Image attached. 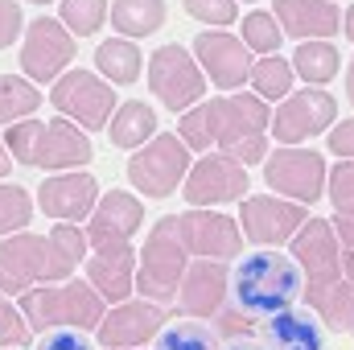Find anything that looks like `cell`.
Wrapping results in <instances>:
<instances>
[{"instance_id": "1", "label": "cell", "mask_w": 354, "mask_h": 350, "mask_svg": "<svg viewBox=\"0 0 354 350\" xmlns=\"http://www.w3.org/2000/svg\"><path fill=\"white\" fill-rule=\"evenodd\" d=\"M91 243L79 223H54L50 235L17 231L0 239V293L21 297L37 284H58L71 280L75 268L87 260Z\"/></svg>"}, {"instance_id": "2", "label": "cell", "mask_w": 354, "mask_h": 350, "mask_svg": "<svg viewBox=\"0 0 354 350\" xmlns=\"http://www.w3.org/2000/svg\"><path fill=\"white\" fill-rule=\"evenodd\" d=\"M301 293H305V276L297 260L284 252H248L231 272V305L256 322L292 309Z\"/></svg>"}, {"instance_id": "3", "label": "cell", "mask_w": 354, "mask_h": 350, "mask_svg": "<svg viewBox=\"0 0 354 350\" xmlns=\"http://www.w3.org/2000/svg\"><path fill=\"white\" fill-rule=\"evenodd\" d=\"M4 149L12 153L17 165L29 169H46V174H71L83 169L95 149H91L87 132L79 124L62 120H17L4 132Z\"/></svg>"}, {"instance_id": "4", "label": "cell", "mask_w": 354, "mask_h": 350, "mask_svg": "<svg viewBox=\"0 0 354 350\" xmlns=\"http://www.w3.org/2000/svg\"><path fill=\"white\" fill-rule=\"evenodd\" d=\"M17 309L25 313L33 334H50V330H99L107 301L91 288L87 280H58V284H41L17 297Z\"/></svg>"}, {"instance_id": "5", "label": "cell", "mask_w": 354, "mask_h": 350, "mask_svg": "<svg viewBox=\"0 0 354 350\" xmlns=\"http://www.w3.org/2000/svg\"><path fill=\"white\" fill-rule=\"evenodd\" d=\"M185 268H189V252L177 239V219L165 214L145 235V248H140V260H136V293L145 301L174 305Z\"/></svg>"}, {"instance_id": "6", "label": "cell", "mask_w": 354, "mask_h": 350, "mask_svg": "<svg viewBox=\"0 0 354 350\" xmlns=\"http://www.w3.org/2000/svg\"><path fill=\"white\" fill-rule=\"evenodd\" d=\"M268 124L272 107L256 91H239L223 99V128H218V153L235 157L239 165H260L268 157Z\"/></svg>"}, {"instance_id": "7", "label": "cell", "mask_w": 354, "mask_h": 350, "mask_svg": "<svg viewBox=\"0 0 354 350\" xmlns=\"http://www.w3.org/2000/svg\"><path fill=\"white\" fill-rule=\"evenodd\" d=\"M189 149L177 132H157L140 153L128 157V181L145 194V198H169L189 174Z\"/></svg>"}, {"instance_id": "8", "label": "cell", "mask_w": 354, "mask_h": 350, "mask_svg": "<svg viewBox=\"0 0 354 350\" xmlns=\"http://www.w3.org/2000/svg\"><path fill=\"white\" fill-rule=\"evenodd\" d=\"M338 120V103L326 87H305L292 91L288 99L276 103L268 132L276 136L280 149H301V140H313L322 132H330Z\"/></svg>"}, {"instance_id": "9", "label": "cell", "mask_w": 354, "mask_h": 350, "mask_svg": "<svg viewBox=\"0 0 354 350\" xmlns=\"http://www.w3.org/2000/svg\"><path fill=\"white\" fill-rule=\"evenodd\" d=\"M330 165L313 149H276L264 157V185H272L276 198H288L297 206H313L326 194Z\"/></svg>"}, {"instance_id": "10", "label": "cell", "mask_w": 354, "mask_h": 350, "mask_svg": "<svg viewBox=\"0 0 354 350\" xmlns=\"http://www.w3.org/2000/svg\"><path fill=\"white\" fill-rule=\"evenodd\" d=\"M149 91L169 107V111H189L194 103H202V95H206V75H202V66H198V58L185 50V46H161V50H153V58H149Z\"/></svg>"}, {"instance_id": "11", "label": "cell", "mask_w": 354, "mask_h": 350, "mask_svg": "<svg viewBox=\"0 0 354 350\" xmlns=\"http://www.w3.org/2000/svg\"><path fill=\"white\" fill-rule=\"evenodd\" d=\"M50 103L58 107V116H66L71 124H79L83 132H99L107 128L115 103V87L107 79H99L95 71H66L54 87H50Z\"/></svg>"}, {"instance_id": "12", "label": "cell", "mask_w": 354, "mask_h": 350, "mask_svg": "<svg viewBox=\"0 0 354 350\" xmlns=\"http://www.w3.org/2000/svg\"><path fill=\"white\" fill-rule=\"evenodd\" d=\"M177 219V239L185 243L189 260H235L243 252V231L239 219L223 214V210H206V206H189L174 214Z\"/></svg>"}, {"instance_id": "13", "label": "cell", "mask_w": 354, "mask_h": 350, "mask_svg": "<svg viewBox=\"0 0 354 350\" xmlns=\"http://www.w3.org/2000/svg\"><path fill=\"white\" fill-rule=\"evenodd\" d=\"M75 58V33L58 17H37L25 25L21 42V71L29 83H58Z\"/></svg>"}, {"instance_id": "14", "label": "cell", "mask_w": 354, "mask_h": 350, "mask_svg": "<svg viewBox=\"0 0 354 350\" xmlns=\"http://www.w3.org/2000/svg\"><path fill=\"white\" fill-rule=\"evenodd\" d=\"M248 165H239L227 153H206L202 161L189 165V174L181 181V194L189 206H227V202H243L248 198Z\"/></svg>"}, {"instance_id": "15", "label": "cell", "mask_w": 354, "mask_h": 350, "mask_svg": "<svg viewBox=\"0 0 354 350\" xmlns=\"http://www.w3.org/2000/svg\"><path fill=\"white\" fill-rule=\"evenodd\" d=\"M305 219H309V206H297L276 194H252V198H243L239 231L256 248H280V243H292V235L305 227Z\"/></svg>"}, {"instance_id": "16", "label": "cell", "mask_w": 354, "mask_h": 350, "mask_svg": "<svg viewBox=\"0 0 354 350\" xmlns=\"http://www.w3.org/2000/svg\"><path fill=\"white\" fill-rule=\"evenodd\" d=\"M169 322V309L157 305V301H145V297H132V301H120L103 313L95 338L99 347L107 350H136L145 347L149 338H157Z\"/></svg>"}, {"instance_id": "17", "label": "cell", "mask_w": 354, "mask_h": 350, "mask_svg": "<svg viewBox=\"0 0 354 350\" xmlns=\"http://www.w3.org/2000/svg\"><path fill=\"white\" fill-rule=\"evenodd\" d=\"M189 54L198 58V66L210 75V83L223 91H235L252 79L256 54L243 46V37L227 33V29H202L189 46Z\"/></svg>"}, {"instance_id": "18", "label": "cell", "mask_w": 354, "mask_h": 350, "mask_svg": "<svg viewBox=\"0 0 354 350\" xmlns=\"http://www.w3.org/2000/svg\"><path fill=\"white\" fill-rule=\"evenodd\" d=\"M288 252L305 276V288H322V284L342 280V243H338L330 219H305V227L292 235Z\"/></svg>"}, {"instance_id": "19", "label": "cell", "mask_w": 354, "mask_h": 350, "mask_svg": "<svg viewBox=\"0 0 354 350\" xmlns=\"http://www.w3.org/2000/svg\"><path fill=\"white\" fill-rule=\"evenodd\" d=\"M140 227H145V202L128 190H107V194H99L87 219V243L95 252L124 248Z\"/></svg>"}, {"instance_id": "20", "label": "cell", "mask_w": 354, "mask_h": 350, "mask_svg": "<svg viewBox=\"0 0 354 350\" xmlns=\"http://www.w3.org/2000/svg\"><path fill=\"white\" fill-rule=\"evenodd\" d=\"M231 297V272L223 260H189L181 288H177V305L185 317L202 322V317H218L223 305Z\"/></svg>"}, {"instance_id": "21", "label": "cell", "mask_w": 354, "mask_h": 350, "mask_svg": "<svg viewBox=\"0 0 354 350\" xmlns=\"http://www.w3.org/2000/svg\"><path fill=\"white\" fill-rule=\"evenodd\" d=\"M99 202V181L87 169H71V174H50L37 185V206L46 210V219H58V223H79L91 219Z\"/></svg>"}, {"instance_id": "22", "label": "cell", "mask_w": 354, "mask_h": 350, "mask_svg": "<svg viewBox=\"0 0 354 350\" xmlns=\"http://www.w3.org/2000/svg\"><path fill=\"white\" fill-rule=\"evenodd\" d=\"M272 17L297 42H326L342 29V8L334 0H276Z\"/></svg>"}, {"instance_id": "23", "label": "cell", "mask_w": 354, "mask_h": 350, "mask_svg": "<svg viewBox=\"0 0 354 350\" xmlns=\"http://www.w3.org/2000/svg\"><path fill=\"white\" fill-rule=\"evenodd\" d=\"M87 284L107 301V305L132 301V293H136V252H132L128 243H124V248L91 252L87 256Z\"/></svg>"}, {"instance_id": "24", "label": "cell", "mask_w": 354, "mask_h": 350, "mask_svg": "<svg viewBox=\"0 0 354 350\" xmlns=\"http://www.w3.org/2000/svg\"><path fill=\"white\" fill-rule=\"evenodd\" d=\"M256 334H260L264 350H326V326L309 313H297V309L264 317Z\"/></svg>"}, {"instance_id": "25", "label": "cell", "mask_w": 354, "mask_h": 350, "mask_svg": "<svg viewBox=\"0 0 354 350\" xmlns=\"http://www.w3.org/2000/svg\"><path fill=\"white\" fill-rule=\"evenodd\" d=\"M107 136L115 149H145L157 136V111L145 99H128L111 111L107 120Z\"/></svg>"}, {"instance_id": "26", "label": "cell", "mask_w": 354, "mask_h": 350, "mask_svg": "<svg viewBox=\"0 0 354 350\" xmlns=\"http://www.w3.org/2000/svg\"><path fill=\"white\" fill-rule=\"evenodd\" d=\"M140 66H145V54H140V46L128 42V37H107V42H99V50H95V75L107 79V83H115V87L136 83V79H140Z\"/></svg>"}, {"instance_id": "27", "label": "cell", "mask_w": 354, "mask_h": 350, "mask_svg": "<svg viewBox=\"0 0 354 350\" xmlns=\"http://www.w3.org/2000/svg\"><path fill=\"white\" fill-rule=\"evenodd\" d=\"M223 99L227 95H214V99H202L194 103L181 120H177V136L185 140L189 153H210L218 145V128H223Z\"/></svg>"}, {"instance_id": "28", "label": "cell", "mask_w": 354, "mask_h": 350, "mask_svg": "<svg viewBox=\"0 0 354 350\" xmlns=\"http://www.w3.org/2000/svg\"><path fill=\"white\" fill-rule=\"evenodd\" d=\"M305 301L309 309L330 326V330H342L354 334V280H334V284H322V288H305Z\"/></svg>"}, {"instance_id": "29", "label": "cell", "mask_w": 354, "mask_h": 350, "mask_svg": "<svg viewBox=\"0 0 354 350\" xmlns=\"http://www.w3.org/2000/svg\"><path fill=\"white\" fill-rule=\"evenodd\" d=\"M165 0H111V29L128 42L153 37L165 25Z\"/></svg>"}, {"instance_id": "30", "label": "cell", "mask_w": 354, "mask_h": 350, "mask_svg": "<svg viewBox=\"0 0 354 350\" xmlns=\"http://www.w3.org/2000/svg\"><path fill=\"white\" fill-rule=\"evenodd\" d=\"M292 71L309 83V87H326L338 71H342V54L330 42H301L292 54Z\"/></svg>"}, {"instance_id": "31", "label": "cell", "mask_w": 354, "mask_h": 350, "mask_svg": "<svg viewBox=\"0 0 354 350\" xmlns=\"http://www.w3.org/2000/svg\"><path fill=\"white\" fill-rule=\"evenodd\" d=\"M292 79H297V71H292V62H284L280 54H268V58H256V66H252V87L256 95L264 99V103H280V99H288L292 95Z\"/></svg>"}, {"instance_id": "32", "label": "cell", "mask_w": 354, "mask_h": 350, "mask_svg": "<svg viewBox=\"0 0 354 350\" xmlns=\"http://www.w3.org/2000/svg\"><path fill=\"white\" fill-rule=\"evenodd\" d=\"M37 107H41V91L25 75H0V128L33 116Z\"/></svg>"}, {"instance_id": "33", "label": "cell", "mask_w": 354, "mask_h": 350, "mask_svg": "<svg viewBox=\"0 0 354 350\" xmlns=\"http://www.w3.org/2000/svg\"><path fill=\"white\" fill-rule=\"evenodd\" d=\"M153 350H223V347H218L214 326L189 317V322H174V326H165V330L157 334Z\"/></svg>"}, {"instance_id": "34", "label": "cell", "mask_w": 354, "mask_h": 350, "mask_svg": "<svg viewBox=\"0 0 354 350\" xmlns=\"http://www.w3.org/2000/svg\"><path fill=\"white\" fill-rule=\"evenodd\" d=\"M29 219H33V198H29V190L17 185V181H12V185L0 181V239L25 231Z\"/></svg>"}, {"instance_id": "35", "label": "cell", "mask_w": 354, "mask_h": 350, "mask_svg": "<svg viewBox=\"0 0 354 350\" xmlns=\"http://www.w3.org/2000/svg\"><path fill=\"white\" fill-rule=\"evenodd\" d=\"M280 42H284V29H280V21L272 17V12H248L243 17V46L252 50V54H260V58H268V54H276L280 50Z\"/></svg>"}, {"instance_id": "36", "label": "cell", "mask_w": 354, "mask_h": 350, "mask_svg": "<svg viewBox=\"0 0 354 350\" xmlns=\"http://www.w3.org/2000/svg\"><path fill=\"white\" fill-rule=\"evenodd\" d=\"M58 21H62L75 37H91V33H99V25L107 21V0H62Z\"/></svg>"}, {"instance_id": "37", "label": "cell", "mask_w": 354, "mask_h": 350, "mask_svg": "<svg viewBox=\"0 0 354 350\" xmlns=\"http://www.w3.org/2000/svg\"><path fill=\"white\" fill-rule=\"evenodd\" d=\"M29 338H33V330H29V322H25V313L0 293V350L4 347H29Z\"/></svg>"}, {"instance_id": "38", "label": "cell", "mask_w": 354, "mask_h": 350, "mask_svg": "<svg viewBox=\"0 0 354 350\" xmlns=\"http://www.w3.org/2000/svg\"><path fill=\"white\" fill-rule=\"evenodd\" d=\"M181 8L194 21H206L210 29H223L239 17V0H181Z\"/></svg>"}, {"instance_id": "39", "label": "cell", "mask_w": 354, "mask_h": 350, "mask_svg": "<svg viewBox=\"0 0 354 350\" xmlns=\"http://www.w3.org/2000/svg\"><path fill=\"white\" fill-rule=\"evenodd\" d=\"M326 194L338 214H354V161H338L326 177Z\"/></svg>"}, {"instance_id": "40", "label": "cell", "mask_w": 354, "mask_h": 350, "mask_svg": "<svg viewBox=\"0 0 354 350\" xmlns=\"http://www.w3.org/2000/svg\"><path fill=\"white\" fill-rule=\"evenodd\" d=\"M256 330H260V322H256V317H248L243 309H235L231 301H227V305H223V313L214 317V334H218V342H223V338H227V342H239V338H252Z\"/></svg>"}, {"instance_id": "41", "label": "cell", "mask_w": 354, "mask_h": 350, "mask_svg": "<svg viewBox=\"0 0 354 350\" xmlns=\"http://www.w3.org/2000/svg\"><path fill=\"white\" fill-rule=\"evenodd\" d=\"M33 350H95V347H91V338L83 330H50V334L37 338Z\"/></svg>"}, {"instance_id": "42", "label": "cell", "mask_w": 354, "mask_h": 350, "mask_svg": "<svg viewBox=\"0 0 354 350\" xmlns=\"http://www.w3.org/2000/svg\"><path fill=\"white\" fill-rule=\"evenodd\" d=\"M21 33H25L21 4H17V0H0V50H8Z\"/></svg>"}, {"instance_id": "43", "label": "cell", "mask_w": 354, "mask_h": 350, "mask_svg": "<svg viewBox=\"0 0 354 350\" xmlns=\"http://www.w3.org/2000/svg\"><path fill=\"white\" fill-rule=\"evenodd\" d=\"M334 235L342 243V276L354 280V214H338L334 219Z\"/></svg>"}, {"instance_id": "44", "label": "cell", "mask_w": 354, "mask_h": 350, "mask_svg": "<svg viewBox=\"0 0 354 350\" xmlns=\"http://www.w3.org/2000/svg\"><path fill=\"white\" fill-rule=\"evenodd\" d=\"M326 136H330V153H338V161H354V120H342Z\"/></svg>"}, {"instance_id": "45", "label": "cell", "mask_w": 354, "mask_h": 350, "mask_svg": "<svg viewBox=\"0 0 354 350\" xmlns=\"http://www.w3.org/2000/svg\"><path fill=\"white\" fill-rule=\"evenodd\" d=\"M342 33H346V37L354 42V4L346 8V12H342Z\"/></svg>"}, {"instance_id": "46", "label": "cell", "mask_w": 354, "mask_h": 350, "mask_svg": "<svg viewBox=\"0 0 354 350\" xmlns=\"http://www.w3.org/2000/svg\"><path fill=\"white\" fill-rule=\"evenodd\" d=\"M8 169H12V153H8V149H4V140H0V177L8 174Z\"/></svg>"}, {"instance_id": "47", "label": "cell", "mask_w": 354, "mask_h": 350, "mask_svg": "<svg viewBox=\"0 0 354 350\" xmlns=\"http://www.w3.org/2000/svg\"><path fill=\"white\" fill-rule=\"evenodd\" d=\"M223 350H264V347H256L252 338H239V342H227Z\"/></svg>"}, {"instance_id": "48", "label": "cell", "mask_w": 354, "mask_h": 350, "mask_svg": "<svg viewBox=\"0 0 354 350\" xmlns=\"http://www.w3.org/2000/svg\"><path fill=\"white\" fill-rule=\"evenodd\" d=\"M346 99H351V107H354V58H351V66H346Z\"/></svg>"}, {"instance_id": "49", "label": "cell", "mask_w": 354, "mask_h": 350, "mask_svg": "<svg viewBox=\"0 0 354 350\" xmlns=\"http://www.w3.org/2000/svg\"><path fill=\"white\" fill-rule=\"evenodd\" d=\"M29 4H41V8H46V4H54V0H29Z\"/></svg>"}, {"instance_id": "50", "label": "cell", "mask_w": 354, "mask_h": 350, "mask_svg": "<svg viewBox=\"0 0 354 350\" xmlns=\"http://www.w3.org/2000/svg\"><path fill=\"white\" fill-rule=\"evenodd\" d=\"M248 4H256V0H248Z\"/></svg>"}, {"instance_id": "51", "label": "cell", "mask_w": 354, "mask_h": 350, "mask_svg": "<svg viewBox=\"0 0 354 350\" xmlns=\"http://www.w3.org/2000/svg\"><path fill=\"white\" fill-rule=\"evenodd\" d=\"M4 350H12V347H4Z\"/></svg>"}, {"instance_id": "52", "label": "cell", "mask_w": 354, "mask_h": 350, "mask_svg": "<svg viewBox=\"0 0 354 350\" xmlns=\"http://www.w3.org/2000/svg\"><path fill=\"white\" fill-rule=\"evenodd\" d=\"M351 338H354V334H351Z\"/></svg>"}]
</instances>
